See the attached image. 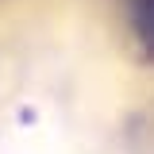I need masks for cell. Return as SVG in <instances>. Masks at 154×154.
Segmentation results:
<instances>
[{
	"instance_id": "6da1fadb",
	"label": "cell",
	"mask_w": 154,
	"mask_h": 154,
	"mask_svg": "<svg viewBox=\"0 0 154 154\" xmlns=\"http://www.w3.org/2000/svg\"><path fill=\"white\" fill-rule=\"evenodd\" d=\"M131 27L143 42V50L154 58V0H131Z\"/></svg>"
}]
</instances>
